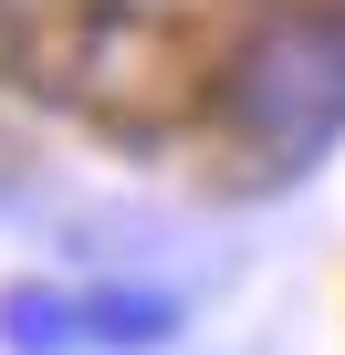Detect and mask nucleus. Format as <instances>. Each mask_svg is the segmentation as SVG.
Returning <instances> with one entry per match:
<instances>
[{"mask_svg":"<svg viewBox=\"0 0 345 355\" xmlns=\"http://www.w3.org/2000/svg\"><path fill=\"white\" fill-rule=\"evenodd\" d=\"M241 115H251L283 157L324 146V136L345 125V32H335V21H303V32L262 42V63L241 73Z\"/></svg>","mask_w":345,"mask_h":355,"instance_id":"f257e3e1","label":"nucleus"}]
</instances>
